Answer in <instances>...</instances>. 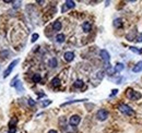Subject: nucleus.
<instances>
[{
    "label": "nucleus",
    "mask_w": 142,
    "mask_h": 133,
    "mask_svg": "<svg viewBox=\"0 0 142 133\" xmlns=\"http://www.w3.org/2000/svg\"><path fill=\"white\" fill-rule=\"evenodd\" d=\"M118 109L120 110L122 113H125V115H128V116L133 115V109H132L130 106H128V105H125V104H120V105L118 106Z\"/></svg>",
    "instance_id": "nucleus-1"
},
{
    "label": "nucleus",
    "mask_w": 142,
    "mask_h": 133,
    "mask_svg": "<svg viewBox=\"0 0 142 133\" xmlns=\"http://www.w3.org/2000/svg\"><path fill=\"white\" fill-rule=\"evenodd\" d=\"M127 96H128V98H130V99H132V100H137V99L141 98L142 95L140 94L139 92L132 91V88H128V90H127Z\"/></svg>",
    "instance_id": "nucleus-2"
},
{
    "label": "nucleus",
    "mask_w": 142,
    "mask_h": 133,
    "mask_svg": "<svg viewBox=\"0 0 142 133\" xmlns=\"http://www.w3.org/2000/svg\"><path fill=\"white\" fill-rule=\"evenodd\" d=\"M18 63H19V60H18V59H16V60H13V61L11 62L10 64H9V66L7 68V70L3 72V77H5H5H8L9 75H10V73L12 72V70L14 69V66H16Z\"/></svg>",
    "instance_id": "nucleus-3"
},
{
    "label": "nucleus",
    "mask_w": 142,
    "mask_h": 133,
    "mask_svg": "<svg viewBox=\"0 0 142 133\" xmlns=\"http://www.w3.org/2000/svg\"><path fill=\"white\" fill-rule=\"evenodd\" d=\"M96 118L100 121H105L108 118V111L106 109H100L97 111V113H96Z\"/></svg>",
    "instance_id": "nucleus-4"
},
{
    "label": "nucleus",
    "mask_w": 142,
    "mask_h": 133,
    "mask_svg": "<svg viewBox=\"0 0 142 133\" xmlns=\"http://www.w3.org/2000/svg\"><path fill=\"white\" fill-rule=\"evenodd\" d=\"M100 55H101L102 60H103L105 63H108L109 60H110V55L108 54V51L105 50V49H102L101 52H100Z\"/></svg>",
    "instance_id": "nucleus-5"
},
{
    "label": "nucleus",
    "mask_w": 142,
    "mask_h": 133,
    "mask_svg": "<svg viewBox=\"0 0 142 133\" xmlns=\"http://www.w3.org/2000/svg\"><path fill=\"white\" fill-rule=\"evenodd\" d=\"M80 121H81L80 116H78V115H73V116H71V118H70L69 123H70L71 125H73V127H75V125H78L79 123H80Z\"/></svg>",
    "instance_id": "nucleus-6"
},
{
    "label": "nucleus",
    "mask_w": 142,
    "mask_h": 133,
    "mask_svg": "<svg viewBox=\"0 0 142 133\" xmlns=\"http://www.w3.org/2000/svg\"><path fill=\"white\" fill-rule=\"evenodd\" d=\"M63 58H65L66 61L71 62L73 59H74V54H73L72 51H67V52L63 55Z\"/></svg>",
    "instance_id": "nucleus-7"
},
{
    "label": "nucleus",
    "mask_w": 142,
    "mask_h": 133,
    "mask_svg": "<svg viewBox=\"0 0 142 133\" xmlns=\"http://www.w3.org/2000/svg\"><path fill=\"white\" fill-rule=\"evenodd\" d=\"M132 71H133L134 73L141 72V71H142V61H139V62H138V63L133 66V69H132Z\"/></svg>",
    "instance_id": "nucleus-8"
},
{
    "label": "nucleus",
    "mask_w": 142,
    "mask_h": 133,
    "mask_svg": "<svg viewBox=\"0 0 142 133\" xmlns=\"http://www.w3.org/2000/svg\"><path fill=\"white\" fill-rule=\"evenodd\" d=\"M91 27H92V26H91L90 22H84V23L82 24V28L85 33H89V32L91 31Z\"/></svg>",
    "instance_id": "nucleus-9"
},
{
    "label": "nucleus",
    "mask_w": 142,
    "mask_h": 133,
    "mask_svg": "<svg viewBox=\"0 0 142 133\" xmlns=\"http://www.w3.org/2000/svg\"><path fill=\"white\" fill-rule=\"evenodd\" d=\"M65 7L66 8H69V9H72V8H74L75 7V2L74 1H72V0H67L65 2Z\"/></svg>",
    "instance_id": "nucleus-10"
},
{
    "label": "nucleus",
    "mask_w": 142,
    "mask_h": 133,
    "mask_svg": "<svg viewBox=\"0 0 142 133\" xmlns=\"http://www.w3.org/2000/svg\"><path fill=\"white\" fill-rule=\"evenodd\" d=\"M53 28H54V31H60V30H61V22H59V21L54 22Z\"/></svg>",
    "instance_id": "nucleus-11"
},
{
    "label": "nucleus",
    "mask_w": 142,
    "mask_h": 133,
    "mask_svg": "<svg viewBox=\"0 0 142 133\" xmlns=\"http://www.w3.org/2000/svg\"><path fill=\"white\" fill-rule=\"evenodd\" d=\"M83 85H84V82H83L82 80H77L74 82V84H73V86H74L75 88H82Z\"/></svg>",
    "instance_id": "nucleus-12"
},
{
    "label": "nucleus",
    "mask_w": 142,
    "mask_h": 133,
    "mask_svg": "<svg viewBox=\"0 0 142 133\" xmlns=\"http://www.w3.org/2000/svg\"><path fill=\"white\" fill-rule=\"evenodd\" d=\"M85 100H88V99H77V100H70V102H63L62 104V107L63 106H67V105H71V104H74V102H85Z\"/></svg>",
    "instance_id": "nucleus-13"
},
{
    "label": "nucleus",
    "mask_w": 142,
    "mask_h": 133,
    "mask_svg": "<svg viewBox=\"0 0 142 133\" xmlns=\"http://www.w3.org/2000/svg\"><path fill=\"white\" fill-rule=\"evenodd\" d=\"M32 80H33V82H34V83H39V82H41V80H42L41 74H38V73L34 74V75H33V77H32Z\"/></svg>",
    "instance_id": "nucleus-14"
},
{
    "label": "nucleus",
    "mask_w": 142,
    "mask_h": 133,
    "mask_svg": "<svg viewBox=\"0 0 142 133\" xmlns=\"http://www.w3.org/2000/svg\"><path fill=\"white\" fill-rule=\"evenodd\" d=\"M65 39H66V37L63 34H58V35L56 36V41H58V43H63Z\"/></svg>",
    "instance_id": "nucleus-15"
},
{
    "label": "nucleus",
    "mask_w": 142,
    "mask_h": 133,
    "mask_svg": "<svg viewBox=\"0 0 142 133\" xmlns=\"http://www.w3.org/2000/svg\"><path fill=\"white\" fill-rule=\"evenodd\" d=\"M124 68H125V66L122 63H117L115 66V72H121L124 70Z\"/></svg>",
    "instance_id": "nucleus-16"
},
{
    "label": "nucleus",
    "mask_w": 142,
    "mask_h": 133,
    "mask_svg": "<svg viewBox=\"0 0 142 133\" xmlns=\"http://www.w3.org/2000/svg\"><path fill=\"white\" fill-rule=\"evenodd\" d=\"M52 84H53V86L58 87L60 85V80L58 79V77H54V79H53V81H52Z\"/></svg>",
    "instance_id": "nucleus-17"
},
{
    "label": "nucleus",
    "mask_w": 142,
    "mask_h": 133,
    "mask_svg": "<svg viewBox=\"0 0 142 133\" xmlns=\"http://www.w3.org/2000/svg\"><path fill=\"white\" fill-rule=\"evenodd\" d=\"M121 25H122V22L120 19H116V20L114 21V26L115 27H120Z\"/></svg>",
    "instance_id": "nucleus-18"
},
{
    "label": "nucleus",
    "mask_w": 142,
    "mask_h": 133,
    "mask_svg": "<svg viewBox=\"0 0 142 133\" xmlns=\"http://www.w3.org/2000/svg\"><path fill=\"white\" fill-rule=\"evenodd\" d=\"M49 66H52V68H55L57 66V59L56 58H53L50 61H49Z\"/></svg>",
    "instance_id": "nucleus-19"
},
{
    "label": "nucleus",
    "mask_w": 142,
    "mask_h": 133,
    "mask_svg": "<svg viewBox=\"0 0 142 133\" xmlns=\"http://www.w3.org/2000/svg\"><path fill=\"white\" fill-rule=\"evenodd\" d=\"M18 122V119H16V118H13L12 120L10 121V123H9V125H10V128H13V127H14V125H16V123Z\"/></svg>",
    "instance_id": "nucleus-20"
},
{
    "label": "nucleus",
    "mask_w": 142,
    "mask_h": 133,
    "mask_svg": "<svg viewBox=\"0 0 142 133\" xmlns=\"http://www.w3.org/2000/svg\"><path fill=\"white\" fill-rule=\"evenodd\" d=\"M37 39H38V34H36V33H34L33 35H32V43H35V41H37Z\"/></svg>",
    "instance_id": "nucleus-21"
},
{
    "label": "nucleus",
    "mask_w": 142,
    "mask_h": 133,
    "mask_svg": "<svg viewBox=\"0 0 142 133\" xmlns=\"http://www.w3.org/2000/svg\"><path fill=\"white\" fill-rule=\"evenodd\" d=\"M129 49H130V50H131V51H133V52H137V54H141V52H142V51L141 50H140V49H138V48H136V47H129Z\"/></svg>",
    "instance_id": "nucleus-22"
},
{
    "label": "nucleus",
    "mask_w": 142,
    "mask_h": 133,
    "mask_svg": "<svg viewBox=\"0 0 142 133\" xmlns=\"http://www.w3.org/2000/svg\"><path fill=\"white\" fill-rule=\"evenodd\" d=\"M50 104H52V100H44V102H42V107H46Z\"/></svg>",
    "instance_id": "nucleus-23"
},
{
    "label": "nucleus",
    "mask_w": 142,
    "mask_h": 133,
    "mask_svg": "<svg viewBox=\"0 0 142 133\" xmlns=\"http://www.w3.org/2000/svg\"><path fill=\"white\" fill-rule=\"evenodd\" d=\"M107 73H108L109 75H113L114 73H115V69H111V68H109V66H108V69H107Z\"/></svg>",
    "instance_id": "nucleus-24"
},
{
    "label": "nucleus",
    "mask_w": 142,
    "mask_h": 133,
    "mask_svg": "<svg viewBox=\"0 0 142 133\" xmlns=\"http://www.w3.org/2000/svg\"><path fill=\"white\" fill-rule=\"evenodd\" d=\"M27 102H28V105H30V106H35V104H36L35 100H33L32 98H30V99L27 100Z\"/></svg>",
    "instance_id": "nucleus-25"
},
{
    "label": "nucleus",
    "mask_w": 142,
    "mask_h": 133,
    "mask_svg": "<svg viewBox=\"0 0 142 133\" xmlns=\"http://www.w3.org/2000/svg\"><path fill=\"white\" fill-rule=\"evenodd\" d=\"M103 77H104V72H103V71L97 72V77H98V79L102 80V79H103Z\"/></svg>",
    "instance_id": "nucleus-26"
},
{
    "label": "nucleus",
    "mask_w": 142,
    "mask_h": 133,
    "mask_svg": "<svg viewBox=\"0 0 142 133\" xmlns=\"http://www.w3.org/2000/svg\"><path fill=\"white\" fill-rule=\"evenodd\" d=\"M118 93V90H113L111 91V94H110V97H113V96H115V95Z\"/></svg>",
    "instance_id": "nucleus-27"
},
{
    "label": "nucleus",
    "mask_w": 142,
    "mask_h": 133,
    "mask_svg": "<svg viewBox=\"0 0 142 133\" xmlns=\"http://www.w3.org/2000/svg\"><path fill=\"white\" fill-rule=\"evenodd\" d=\"M136 41H139V43H141V41H142V33L140 34L139 36H138V38L136 39Z\"/></svg>",
    "instance_id": "nucleus-28"
},
{
    "label": "nucleus",
    "mask_w": 142,
    "mask_h": 133,
    "mask_svg": "<svg viewBox=\"0 0 142 133\" xmlns=\"http://www.w3.org/2000/svg\"><path fill=\"white\" fill-rule=\"evenodd\" d=\"M16 127H13V128H10V132H9V133H16Z\"/></svg>",
    "instance_id": "nucleus-29"
},
{
    "label": "nucleus",
    "mask_w": 142,
    "mask_h": 133,
    "mask_svg": "<svg viewBox=\"0 0 142 133\" xmlns=\"http://www.w3.org/2000/svg\"><path fill=\"white\" fill-rule=\"evenodd\" d=\"M13 3H16V5H14V7H16V8H18L19 5H20L21 1H16V2H13Z\"/></svg>",
    "instance_id": "nucleus-30"
},
{
    "label": "nucleus",
    "mask_w": 142,
    "mask_h": 133,
    "mask_svg": "<svg viewBox=\"0 0 142 133\" xmlns=\"http://www.w3.org/2000/svg\"><path fill=\"white\" fill-rule=\"evenodd\" d=\"M48 133H58V132H57L56 130H49V131H48Z\"/></svg>",
    "instance_id": "nucleus-31"
}]
</instances>
